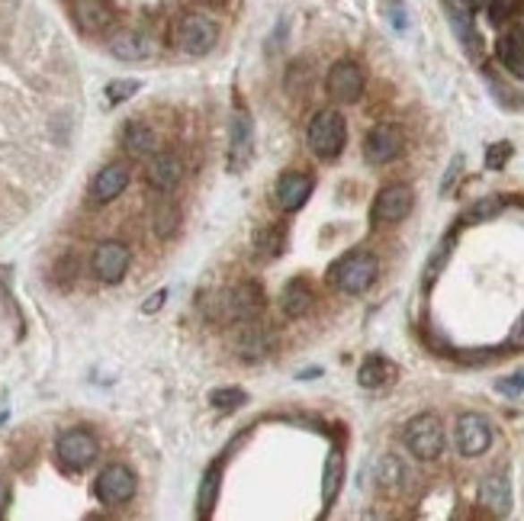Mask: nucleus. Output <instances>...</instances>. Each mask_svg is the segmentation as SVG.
I'll return each mask as SVG.
<instances>
[{
  "label": "nucleus",
  "instance_id": "nucleus-2",
  "mask_svg": "<svg viewBox=\"0 0 524 521\" xmlns=\"http://www.w3.org/2000/svg\"><path fill=\"white\" fill-rule=\"evenodd\" d=\"M402 441H406L412 457L438 460L441 454H444V425H441V419L434 412H422V415H415L406 425Z\"/></svg>",
  "mask_w": 524,
  "mask_h": 521
},
{
  "label": "nucleus",
  "instance_id": "nucleus-8",
  "mask_svg": "<svg viewBox=\"0 0 524 521\" xmlns=\"http://www.w3.org/2000/svg\"><path fill=\"white\" fill-rule=\"evenodd\" d=\"M454 438L463 457H479L493 444V422L479 415V412H463L454 425Z\"/></svg>",
  "mask_w": 524,
  "mask_h": 521
},
{
  "label": "nucleus",
  "instance_id": "nucleus-19",
  "mask_svg": "<svg viewBox=\"0 0 524 521\" xmlns=\"http://www.w3.org/2000/svg\"><path fill=\"white\" fill-rule=\"evenodd\" d=\"M74 20L84 32H107L113 26V7L107 0H74Z\"/></svg>",
  "mask_w": 524,
  "mask_h": 521
},
{
  "label": "nucleus",
  "instance_id": "nucleus-42",
  "mask_svg": "<svg viewBox=\"0 0 524 521\" xmlns=\"http://www.w3.org/2000/svg\"><path fill=\"white\" fill-rule=\"evenodd\" d=\"M206 4H216V7H219V4H226V0H206Z\"/></svg>",
  "mask_w": 524,
  "mask_h": 521
},
{
  "label": "nucleus",
  "instance_id": "nucleus-37",
  "mask_svg": "<svg viewBox=\"0 0 524 521\" xmlns=\"http://www.w3.org/2000/svg\"><path fill=\"white\" fill-rule=\"evenodd\" d=\"M511 7H515V0H493V7H489V16H493L495 23H502L505 16L511 13Z\"/></svg>",
  "mask_w": 524,
  "mask_h": 521
},
{
  "label": "nucleus",
  "instance_id": "nucleus-27",
  "mask_svg": "<svg viewBox=\"0 0 524 521\" xmlns=\"http://www.w3.org/2000/svg\"><path fill=\"white\" fill-rule=\"evenodd\" d=\"M499 58L509 64L515 74H524V36H518V32L502 36L499 39Z\"/></svg>",
  "mask_w": 524,
  "mask_h": 521
},
{
  "label": "nucleus",
  "instance_id": "nucleus-25",
  "mask_svg": "<svg viewBox=\"0 0 524 521\" xmlns=\"http://www.w3.org/2000/svg\"><path fill=\"white\" fill-rule=\"evenodd\" d=\"M392 377H396V363L386 361V357H367V361L360 363V371H357V383L364 389L386 387Z\"/></svg>",
  "mask_w": 524,
  "mask_h": 521
},
{
  "label": "nucleus",
  "instance_id": "nucleus-20",
  "mask_svg": "<svg viewBox=\"0 0 524 521\" xmlns=\"http://www.w3.org/2000/svg\"><path fill=\"white\" fill-rule=\"evenodd\" d=\"M248 155H251V116L245 110H238L232 119V145H228V167H232V174H238L248 165Z\"/></svg>",
  "mask_w": 524,
  "mask_h": 521
},
{
  "label": "nucleus",
  "instance_id": "nucleus-30",
  "mask_svg": "<svg viewBox=\"0 0 524 521\" xmlns=\"http://www.w3.org/2000/svg\"><path fill=\"white\" fill-rule=\"evenodd\" d=\"M177 222H180L177 206H171V200H165V203L155 209V235L158 238H171V232L177 229Z\"/></svg>",
  "mask_w": 524,
  "mask_h": 521
},
{
  "label": "nucleus",
  "instance_id": "nucleus-34",
  "mask_svg": "<svg viewBox=\"0 0 524 521\" xmlns=\"http://www.w3.org/2000/svg\"><path fill=\"white\" fill-rule=\"evenodd\" d=\"M139 87H142V84H139V81H133V78H129V81H113V84L107 87V97H110L113 103L129 100V97H133L135 90H139Z\"/></svg>",
  "mask_w": 524,
  "mask_h": 521
},
{
  "label": "nucleus",
  "instance_id": "nucleus-39",
  "mask_svg": "<svg viewBox=\"0 0 524 521\" xmlns=\"http://www.w3.org/2000/svg\"><path fill=\"white\" fill-rule=\"evenodd\" d=\"M165 296H168L165 290H161V293H155V296H151V300L145 303V312H155V309H161V303H165Z\"/></svg>",
  "mask_w": 524,
  "mask_h": 521
},
{
  "label": "nucleus",
  "instance_id": "nucleus-23",
  "mask_svg": "<svg viewBox=\"0 0 524 521\" xmlns=\"http://www.w3.org/2000/svg\"><path fill=\"white\" fill-rule=\"evenodd\" d=\"M341 483H345V454L331 450L329 460H325V470H322V506L325 508L335 506L338 492H341Z\"/></svg>",
  "mask_w": 524,
  "mask_h": 521
},
{
  "label": "nucleus",
  "instance_id": "nucleus-31",
  "mask_svg": "<svg viewBox=\"0 0 524 521\" xmlns=\"http://www.w3.org/2000/svg\"><path fill=\"white\" fill-rule=\"evenodd\" d=\"M451 23H454L457 36H460V42L469 48V52H477V32H473V23H469L467 16V7H451Z\"/></svg>",
  "mask_w": 524,
  "mask_h": 521
},
{
  "label": "nucleus",
  "instance_id": "nucleus-16",
  "mask_svg": "<svg viewBox=\"0 0 524 521\" xmlns=\"http://www.w3.org/2000/svg\"><path fill=\"white\" fill-rule=\"evenodd\" d=\"M479 506H485L493 515L505 518L511 512V483L509 476L502 474H489L479 483Z\"/></svg>",
  "mask_w": 524,
  "mask_h": 521
},
{
  "label": "nucleus",
  "instance_id": "nucleus-36",
  "mask_svg": "<svg viewBox=\"0 0 524 521\" xmlns=\"http://www.w3.org/2000/svg\"><path fill=\"white\" fill-rule=\"evenodd\" d=\"M460 167H463V158H460V155H457V158L451 161V165H447L444 181H441V193H447V190L454 187V181H457V177H460Z\"/></svg>",
  "mask_w": 524,
  "mask_h": 521
},
{
  "label": "nucleus",
  "instance_id": "nucleus-40",
  "mask_svg": "<svg viewBox=\"0 0 524 521\" xmlns=\"http://www.w3.org/2000/svg\"><path fill=\"white\" fill-rule=\"evenodd\" d=\"M7 502H10V490H7V483L0 480V515L7 512Z\"/></svg>",
  "mask_w": 524,
  "mask_h": 521
},
{
  "label": "nucleus",
  "instance_id": "nucleus-1",
  "mask_svg": "<svg viewBox=\"0 0 524 521\" xmlns=\"http://www.w3.org/2000/svg\"><path fill=\"white\" fill-rule=\"evenodd\" d=\"M376 274H380V260L370 252H348L331 264L329 280L331 286H338L348 296H360L376 284Z\"/></svg>",
  "mask_w": 524,
  "mask_h": 521
},
{
  "label": "nucleus",
  "instance_id": "nucleus-10",
  "mask_svg": "<svg viewBox=\"0 0 524 521\" xmlns=\"http://www.w3.org/2000/svg\"><path fill=\"white\" fill-rule=\"evenodd\" d=\"M97 499L103 506H125L135 496V474L123 464H110L97 476Z\"/></svg>",
  "mask_w": 524,
  "mask_h": 521
},
{
  "label": "nucleus",
  "instance_id": "nucleus-7",
  "mask_svg": "<svg viewBox=\"0 0 524 521\" xmlns=\"http://www.w3.org/2000/svg\"><path fill=\"white\" fill-rule=\"evenodd\" d=\"M402 149H406V132L396 123H380L364 139V158L370 165H390V161L399 158Z\"/></svg>",
  "mask_w": 524,
  "mask_h": 521
},
{
  "label": "nucleus",
  "instance_id": "nucleus-5",
  "mask_svg": "<svg viewBox=\"0 0 524 521\" xmlns=\"http://www.w3.org/2000/svg\"><path fill=\"white\" fill-rule=\"evenodd\" d=\"M216 303H219V312L226 322H251L264 309V290L254 280H245V284H235L232 290L222 293Z\"/></svg>",
  "mask_w": 524,
  "mask_h": 521
},
{
  "label": "nucleus",
  "instance_id": "nucleus-18",
  "mask_svg": "<svg viewBox=\"0 0 524 521\" xmlns=\"http://www.w3.org/2000/svg\"><path fill=\"white\" fill-rule=\"evenodd\" d=\"M110 56H116L119 62H145L151 58V42L135 30H119L116 36H110Z\"/></svg>",
  "mask_w": 524,
  "mask_h": 521
},
{
  "label": "nucleus",
  "instance_id": "nucleus-29",
  "mask_svg": "<svg viewBox=\"0 0 524 521\" xmlns=\"http://www.w3.org/2000/svg\"><path fill=\"white\" fill-rule=\"evenodd\" d=\"M502 209H505V200L502 197H483V200H477V203L469 206L463 219L467 222H485V219H493V216H499Z\"/></svg>",
  "mask_w": 524,
  "mask_h": 521
},
{
  "label": "nucleus",
  "instance_id": "nucleus-11",
  "mask_svg": "<svg viewBox=\"0 0 524 521\" xmlns=\"http://www.w3.org/2000/svg\"><path fill=\"white\" fill-rule=\"evenodd\" d=\"M364 84H367V78H364V68H360L357 62H351V58L331 64L329 78H325L329 94L335 97V100H341V103L360 100V94H364Z\"/></svg>",
  "mask_w": 524,
  "mask_h": 521
},
{
  "label": "nucleus",
  "instance_id": "nucleus-22",
  "mask_svg": "<svg viewBox=\"0 0 524 521\" xmlns=\"http://www.w3.org/2000/svg\"><path fill=\"white\" fill-rule=\"evenodd\" d=\"M271 345H274V338H271V332H267L264 325H258L254 319L242 325V335H238V354H242L245 361H261V357L271 351Z\"/></svg>",
  "mask_w": 524,
  "mask_h": 521
},
{
  "label": "nucleus",
  "instance_id": "nucleus-6",
  "mask_svg": "<svg viewBox=\"0 0 524 521\" xmlns=\"http://www.w3.org/2000/svg\"><path fill=\"white\" fill-rule=\"evenodd\" d=\"M415 193L408 184H386L380 193H376L374 206H370V219L374 226H392V222H402L412 213Z\"/></svg>",
  "mask_w": 524,
  "mask_h": 521
},
{
  "label": "nucleus",
  "instance_id": "nucleus-4",
  "mask_svg": "<svg viewBox=\"0 0 524 521\" xmlns=\"http://www.w3.org/2000/svg\"><path fill=\"white\" fill-rule=\"evenodd\" d=\"M174 42L187 56H206L219 42V26L203 13H184L174 26Z\"/></svg>",
  "mask_w": 524,
  "mask_h": 521
},
{
  "label": "nucleus",
  "instance_id": "nucleus-12",
  "mask_svg": "<svg viewBox=\"0 0 524 521\" xmlns=\"http://www.w3.org/2000/svg\"><path fill=\"white\" fill-rule=\"evenodd\" d=\"M129 264H133V254H129L123 242H103V245H97L94 258H90V268H94L97 280H103V284H119Z\"/></svg>",
  "mask_w": 524,
  "mask_h": 521
},
{
  "label": "nucleus",
  "instance_id": "nucleus-17",
  "mask_svg": "<svg viewBox=\"0 0 524 521\" xmlns=\"http://www.w3.org/2000/svg\"><path fill=\"white\" fill-rule=\"evenodd\" d=\"M125 187H129V167L116 161V165H107L94 177V184H90V200H94V203H110V200H116Z\"/></svg>",
  "mask_w": 524,
  "mask_h": 521
},
{
  "label": "nucleus",
  "instance_id": "nucleus-33",
  "mask_svg": "<svg viewBox=\"0 0 524 521\" xmlns=\"http://www.w3.org/2000/svg\"><path fill=\"white\" fill-rule=\"evenodd\" d=\"M447 254H451V238H447V242H441V248H438V252L431 254L428 268H425V284H431V280H434V277H438V270L444 268Z\"/></svg>",
  "mask_w": 524,
  "mask_h": 521
},
{
  "label": "nucleus",
  "instance_id": "nucleus-26",
  "mask_svg": "<svg viewBox=\"0 0 524 521\" xmlns=\"http://www.w3.org/2000/svg\"><path fill=\"white\" fill-rule=\"evenodd\" d=\"M219 483H222V466L212 464L203 474L200 483V492H196V506H200V518H210L212 506H216V496H219Z\"/></svg>",
  "mask_w": 524,
  "mask_h": 521
},
{
  "label": "nucleus",
  "instance_id": "nucleus-3",
  "mask_svg": "<svg viewBox=\"0 0 524 521\" xmlns=\"http://www.w3.org/2000/svg\"><path fill=\"white\" fill-rule=\"evenodd\" d=\"M348 145V123L338 110H322L315 113V119L309 123V149L319 158L331 161L338 158Z\"/></svg>",
  "mask_w": 524,
  "mask_h": 521
},
{
  "label": "nucleus",
  "instance_id": "nucleus-14",
  "mask_svg": "<svg viewBox=\"0 0 524 521\" xmlns=\"http://www.w3.org/2000/svg\"><path fill=\"white\" fill-rule=\"evenodd\" d=\"M313 187L315 184L309 174H303V171L283 174L280 181H277V206H280L283 213H296L299 206L313 197Z\"/></svg>",
  "mask_w": 524,
  "mask_h": 521
},
{
  "label": "nucleus",
  "instance_id": "nucleus-21",
  "mask_svg": "<svg viewBox=\"0 0 524 521\" xmlns=\"http://www.w3.org/2000/svg\"><path fill=\"white\" fill-rule=\"evenodd\" d=\"M313 286H309V280H303V277H296V280H290V284L283 286L280 293V309L283 316L290 319H303L309 309H313Z\"/></svg>",
  "mask_w": 524,
  "mask_h": 521
},
{
  "label": "nucleus",
  "instance_id": "nucleus-35",
  "mask_svg": "<svg viewBox=\"0 0 524 521\" xmlns=\"http://www.w3.org/2000/svg\"><path fill=\"white\" fill-rule=\"evenodd\" d=\"M499 389L502 393H524V367L511 373L509 380H499Z\"/></svg>",
  "mask_w": 524,
  "mask_h": 521
},
{
  "label": "nucleus",
  "instance_id": "nucleus-13",
  "mask_svg": "<svg viewBox=\"0 0 524 521\" xmlns=\"http://www.w3.org/2000/svg\"><path fill=\"white\" fill-rule=\"evenodd\" d=\"M145 177H149V184L155 190L171 193L180 184V177H184V161L174 151H155L149 158V167H145Z\"/></svg>",
  "mask_w": 524,
  "mask_h": 521
},
{
  "label": "nucleus",
  "instance_id": "nucleus-41",
  "mask_svg": "<svg viewBox=\"0 0 524 521\" xmlns=\"http://www.w3.org/2000/svg\"><path fill=\"white\" fill-rule=\"evenodd\" d=\"M463 7H479V4H483V0H460Z\"/></svg>",
  "mask_w": 524,
  "mask_h": 521
},
{
  "label": "nucleus",
  "instance_id": "nucleus-28",
  "mask_svg": "<svg viewBox=\"0 0 524 521\" xmlns=\"http://www.w3.org/2000/svg\"><path fill=\"white\" fill-rule=\"evenodd\" d=\"M210 403L216 412H235L248 403V396H245V389H238V387H226V389H216V393L210 396Z\"/></svg>",
  "mask_w": 524,
  "mask_h": 521
},
{
  "label": "nucleus",
  "instance_id": "nucleus-9",
  "mask_svg": "<svg viewBox=\"0 0 524 521\" xmlns=\"http://www.w3.org/2000/svg\"><path fill=\"white\" fill-rule=\"evenodd\" d=\"M56 454L68 470H84L97 460V438L84 428H71L58 438Z\"/></svg>",
  "mask_w": 524,
  "mask_h": 521
},
{
  "label": "nucleus",
  "instance_id": "nucleus-15",
  "mask_svg": "<svg viewBox=\"0 0 524 521\" xmlns=\"http://www.w3.org/2000/svg\"><path fill=\"white\" fill-rule=\"evenodd\" d=\"M123 149L133 158H151L155 151H161V139H158L155 126L145 119H129L123 129Z\"/></svg>",
  "mask_w": 524,
  "mask_h": 521
},
{
  "label": "nucleus",
  "instance_id": "nucleus-38",
  "mask_svg": "<svg viewBox=\"0 0 524 521\" xmlns=\"http://www.w3.org/2000/svg\"><path fill=\"white\" fill-rule=\"evenodd\" d=\"M509 345H511V347H524V312H521V316H518V322L511 325Z\"/></svg>",
  "mask_w": 524,
  "mask_h": 521
},
{
  "label": "nucleus",
  "instance_id": "nucleus-24",
  "mask_svg": "<svg viewBox=\"0 0 524 521\" xmlns=\"http://www.w3.org/2000/svg\"><path fill=\"white\" fill-rule=\"evenodd\" d=\"M376 486L390 492V496L402 492V486H406V466H402V460L396 454H383V457L376 460Z\"/></svg>",
  "mask_w": 524,
  "mask_h": 521
},
{
  "label": "nucleus",
  "instance_id": "nucleus-32",
  "mask_svg": "<svg viewBox=\"0 0 524 521\" xmlns=\"http://www.w3.org/2000/svg\"><path fill=\"white\" fill-rule=\"evenodd\" d=\"M509 158H511V145L495 142V145H489V151H485V167H489V171H502Z\"/></svg>",
  "mask_w": 524,
  "mask_h": 521
}]
</instances>
